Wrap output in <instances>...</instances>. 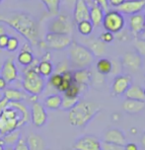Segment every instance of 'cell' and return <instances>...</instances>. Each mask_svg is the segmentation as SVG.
Here are the masks:
<instances>
[{"label": "cell", "mask_w": 145, "mask_h": 150, "mask_svg": "<svg viewBox=\"0 0 145 150\" xmlns=\"http://www.w3.org/2000/svg\"><path fill=\"white\" fill-rule=\"evenodd\" d=\"M0 22L7 24L24 37L31 45L40 44L39 24L36 18L26 12H11L0 15Z\"/></svg>", "instance_id": "obj_1"}, {"label": "cell", "mask_w": 145, "mask_h": 150, "mask_svg": "<svg viewBox=\"0 0 145 150\" xmlns=\"http://www.w3.org/2000/svg\"><path fill=\"white\" fill-rule=\"evenodd\" d=\"M31 122V112L23 102L9 103L0 116V134L2 136Z\"/></svg>", "instance_id": "obj_2"}, {"label": "cell", "mask_w": 145, "mask_h": 150, "mask_svg": "<svg viewBox=\"0 0 145 150\" xmlns=\"http://www.w3.org/2000/svg\"><path fill=\"white\" fill-rule=\"evenodd\" d=\"M100 110V106L95 102L80 100L69 111L68 120L73 127H84L97 116Z\"/></svg>", "instance_id": "obj_3"}, {"label": "cell", "mask_w": 145, "mask_h": 150, "mask_svg": "<svg viewBox=\"0 0 145 150\" xmlns=\"http://www.w3.org/2000/svg\"><path fill=\"white\" fill-rule=\"evenodd\" d=\"M40 60L35 58L30 65L25 67L23 71L22 85L27 94L31 96H37L44 92L45 88V79L37 72V65Z\"/></svg>", "instance_id": "obj_4"}, {"label": "cell", "mask_w": 145, "mask_h": 150, "mask_svg": "<svg viewBox=\"0 0 145 150\" xmlns=\"http://www.w3.org/2000/svg\"><path fill=\"white\" fill-rule=\"evenodd\" d=\"M68 58L72 67L76 69L89 68L94 61V55L85 45L72 42L68 47Z\"/></svg>", "instance_id": "obj_5"}, {"label": "cell", "mask_w": 145, "mask_h": 150, "mask_svg": "<svg viewBox=\"0 0 145 150\" xmlns=\"http://www.w3.org/2000/svg\"><path fill=\"white\" fill-rule=\"evenodd\" d=\"M102 24L107 32L117 34L124 28L125 20L123 15L120 14L117 10H110L105 13Z\"/></svg>", "instance_id": "obj_6"}, {"label": "cell", "mask_w": 145, "mask_h": 150, "mask_svg": "<svg viewBox=\"0 0 145 150\" xmlns=\"http://www.w3.org/2000/svg\"><path fill=\"white\" fill-rule=\"evenodd\" d=\"M48 33H54L60 35H68L71 36L73 31L72 23L67 16L65 15H57L53 18L47 25Z\"/></svg>", "instance_id": "obj_7"}, {"label": "cell", "mask_w": 145, "mask_h": 150, "mask_svg": "<svg viewBox=\"0 0 145 150\" xmlns=\"http://www.w3.org/2000/svg\"><path fill=\"white\" fill-rule=\"evenodd\" d=\"M72 38L68 35H60L54 33H47L45 38V44L47 49L54 50H63L70 47Z\"/></svg>", "instance_id": "obj_8"}, {"label": "cell", "mask_w": 145, "mask_h": 150, "mask_svg": "<svg viewBox=\"0 0 145 150\" xmlns=\"http://www.w3.org/2000/svg\"><path fill=\"white\" fill-rule=\"evenodd\" d=\"M74 150H102L101 141L95 135L86 134L77 139L73 144Z\"/></svg>", "instance_id": "obj_9"}, {"label": "cell", "mask_w": 145, "mask_h": 150, "mask_svg": "<svg viewBox=\"0 0 145 150\" xmlns=\"http://www.w3.org/2000/svg\"><path fill=\"white\" fill-rule=\"evenodd\" d=\"M31 122L37 127H42L47 122V112L45 108L40 102H34L31 109Z\"/></svg>", "instance_id": "obj_10"}, {"label": "cell", "mask_w": 145, "mask_h": 150, "mask_svg": "<svg viewBox=\"0 0 145 150\" xmlns=\"http://www.w3.org/2000/svg\"><path fill=\"white\" fill-rule=\"evenodd\" d=\"M132 85V78L128 74H120L115 77L112 84V93L114 96L124 95L127 90Z\"/></svg>", "instance_id": "obj_11"}, {"label": "cell", "mask_w": 145, "mask_h": 150, "mask_svg": "<svg viewBox=\"0 0 145 150\" xmlns=\"http://www.w3.org/2000/svg\"><path fill=\"white\" fill-rule=\"evenodd\" d=\"M145 10V0H125L117 7V11L124 15H135Z\"/></svg>", "instance_id": "obj_12"}, {"label": "cell", "mask_w": 145, "mask_h": 150, "mask_svg": "<svg viewBox=\"0 0 145 150\" xmlns=\"http://www.w3.org/2000/svg\"><path fill=\"white\" fill-rule=\"evenodd\" d=\"M120 62H122V67H124L129 71L136 72L142 66V57L137 52H129L123 54Z\"/></svg>", "instance_id": "obj_13"}, {"label": "cell", "mask_w": 145, "mask_h": 150, "mask_svg": "<svg viewBox=\"0 0 145 150\" xmlns=\"http://www.w3.org/2000/svg\"><path fill=\"white\" fill-rule=\"evenodd\" d=\"M1 76L7 83L14 82L18 78V69L16 67L15 62L12 57L7 58L4 61L1 68Z\"/></svg>", "instance_id": "obj_14"}, {"label": "cell", "mask_w": 145, "mask_h": 150, "mask_svg": "<svg viewBox=\"0 0 145 150\" xmlns=\"http://www.w3.org/2000/svg\"><path fill=\"white\" fill-rule=\"evenodd\" d=\"M73 18L76 23L87 21L90 18V8L85 0H77L74 5Z\"/></svg>", "instance_id": "obj_15"}, {"label": "cell", "mask_w": 145, "mask_h": 150, "mask_svg": "<svg viewBox=\"0 0 145 150\" xmlns=\"http://www.w3.org/2000/svg\"><path fill=\"white\" fill-rule=\"evenodd\" d=\"M103 141L117 144V145L120 146H124L127 144V137H125L124 133L119 128H111V129L106 131Z\"/></svg>", "instance_id": "obj_16"}, {"label": "cell", "mask_w": 145, "mask_h": 150, "mask_svg": "<svg viewBox=\"0 0 145 150\" xmlns=\"http://www.w3.org/2000/svg\"><path fill=\"white\" fill-rule=\"evenodd\" d=\"M72 75H73V82L80 86L87 87L92 82L93 75L89 68L76 69L74 72H72Z\"/></svg>", "instance_id": "obj_17"}, {"label": "cell", "mask_w": 145, "mask_h": 150, "mask_svg": "<svg viewBox=\"0 0 145 150\" xmlns=\"http://www.w3.org/2000/svg\"><path fill=\"white\" fill-rule=\"evenodd\" d=\"M145 26L144 14L138 13L135 15H131L129 17V29L134 36H138L143 33Z\"/></svg>", "instance_id": "obj_18"}, {"label": "cell", "mask_w": 145, "mask_h": 150, "mask_svg": "<svg viewBox=\"0 0 145 150\" xmlns=\"http://www.w3.org/2000/svg\"><path fill=\"white\" fill-rule=\"evenodd\" d=\"M25 139L29 150H47L45 138L39 133L31 132Z\"/></svg>", "instance_id": "obj_19"}, {"label": "cell", "mask_w": 145, "mask_h": 150, "mask_svg": "<svg viewBox=\"0 0 145 150\" xmlns=\"http://www.w3.org/2000/svg\"><path fill=\"white\" fill-rule=\"evenodd\" d=\"M122 109L125 112L129 115H136L138 112H141L145 109V101L125 99L122 103Z\"/></svg>", "instance_id": "obj_20"}, {"label": "cell", "mask_w": 145, "mask_h": 150, "mask_svg": "<svg viewBox=\"0 0 145 150\" xmlns=\"http://www.w3.org/2000/svg\"><path fill=\"white\" fill-rule=\"evenodd\" d=\"M28 97V94L25 91H21L15 88H6L3 93V98H5L9 103L14 102H23Z\"/></svg>", "instance_id": "obj_21"}, {"label": "cell", "mask_w": 145, "mask_h": 150, "mask_svg": "<svg viewBox=\"0 0 145 150\" xmlns=\"http://www.w3.org/2000/svg\"><path fill=\"white\" fill-rule=\"evenodd\" d=\"M86 45H83L93 53L94 56H102L104 55L106 47L103 42H101L99 39H89L85 41Z\"/></svg>", "instance_id": "obj_22"}, {"label": "cell", "mask_w": 145, "mask_h": 150, "mask_svg": "<svg viewBox=\"0 0 145 150\" xmlns=\"http://www.w3.org/2000/svg\"><path fill=\"white\" fill-rule=\"evenodd\" d=\"M105 11L102 8L93 2L92 7L90 8V18L89 21L92 23L94 27H99L103 22V18L105 15Z\"/></svg>", "instance_id": "obj_23"}, {"label": "cell", "mask_w": 145, "mask_h": 150, "mask_svg": "<svg viewBox=\"0 0 145 150\" xmlns=\"http://www.w3.org/2000/svg\"><path fill=\"white\" fill-rule=\"evenodd\" d=\"M61 102H62V96L59 94H52V95L47 96L44 101V107L48 110H55L60 109Z\"/></svg>", "instance_id": "obj_24"}, {"label": "cell", "mask_w": 145, "mask_h": 150, "mask_svg": "<svg viewBox=\"0 0 145 150\" xmlns=\"http://www.w3.org/2000/svg\"><path fill=\"white\" fill-rule=\"evenodd\" d=\"M127 99L129 100H137V101H145L143 89L138 85H131L124 93Z\"/></svg>", "instance_id": "obj_25"}, {"label": "cell", "mask_w": 145, "mask_h": 150, "mask_svg": "<svg viewBox=\"0 0 145 150\" xmlns=\"http://www.w3.org/2000/svg\"><path fill=\"white\" fill-rule=\"evenodd\" d=\"M112 60H110L109 58H101L96 63L97 72L101 75L110 74L112 72Z\"/></svg>", "instance_id": "obj_26"}, {"label": "cell", "mask_w": 145, "mask_h": 150, "mask_svg": "<svg viewBox=\"0 0 145 150\" xmlns=\"http://www.w3.org/2000/svg\"><path fill=\"white\" fill-rule=\"evenodd\" d=\"M21 138V130L16 129L11 132L6 133L5 135L2 136V140L5 146H12L14 147L15 144L18 142L19 139Z\"/></svg>", "instance_id": "obj_27"}, {"label": "cell", "mask_w": 145, "mask_h": 150, "mask_svg": "<svg viewBox=\"0 0 145 150\" xmlns=\"http://www.w3.org/2000/svg\"><path fill=\"white\" fill-rule=\"evenodd\" d=\"M53 64L50 61L47 60H41L39 62L37 65V72L40 73V75H42L44 78L45 77H50V75L53 73Z\"/></svg>", "instance_id": "obj_28"}, {"label": "cell", "mask_w": 145, "mask_h": 150, "mask_svg": "<svg viewBox=\"0 0 145 150\" xmlns=\"http://www.w3.org/2000/svg\"><path fill=\"white\" fill-rule=\"evenodd\" d=\"M61 76H62V82H61L60 86L57 88V91L60 93H64L73 83V75H72V71L67 70L61 74Z\"/></svg>", "instance_id": "obj_29"}, {"label": "cell", "mask_w": 145, "mask_h": 150, "mask_svg": "<svg viewBox=\"0 0 145 150\" xmlns=\"http://www.w3.org/2000/svg\"><path fill=\"white\" fill-rule=\"evenodd\" d=\"M86 88L87 87L80 86V85L73 82L70 85V87L63 93V96L64 97H67V98H79L80 94H81L83 92V90L86 89Z\"/></svg>", "instance_id": "obj_30"}, {"label": "cell", "mask_w": 145, "mask_h": 150, "mask_svg": "<svg viewBox=\"0 0 145 150\" xmlns=\"http://www.w3.org/2000/svg\"><path fill=\"white\" fill-rule=\"evenodd\" d=\"M45 6L47 7V12L50 15L57 16L58 12H59L60 7V0H42Z\"/></svg>", "instance_id": "obj_31"}, {"label": "cell", "mask_w": 145, "mask_h": 150, "mask_svg": "<svg viewBox=\"0 0 145 150\" xmlns=\"http://www.w3.org/2000/svg\"><path fill=\"white\" fill-rule=\"evenodd\" d=\"M34 59H35V57H34L33 52H21L20 50V52H19V54L17 56L18 62L22 66H25V67L30 65L34 61Z\"/></svg>", "instance_id": "obj_32"}, {"label": "cell", "mask_w": 145, "mask_h": 150, "mask_svg": "<svg viewBox=\"0 0 145 150\" xmlns=\"http://www.w3.org/2000/svg\"><path fill=\"white\" fill-rule=\"evenodd\" d=\"M94 29V26L92 25V23L89 20L87 21H82V22L77 23V30L82 36L88 37L92 34Z\"/></svg>", "instance_id": "obj_33"}, {"label": "cell", "mask_w": 145, "mask_h": 150, "mask_svg": "<svg viewBox=\"0 0 145 150\" xmlns=\"http://www.w3.org/2000/svg\"><path fill=\"white\" fill-rule=\"evenodd\" d=\"M79 101H80L79 98H67V97L62 96V102H61L60 109L63 110V111L69 112Z\"/></svg>", "instance_id": "obj_34"}, {"label": "cell", "mask_w": 145, "mask_h": 150, "mask_svg": "<svg viewBox=\"0 0 145 150\" xmlns=\"http://www.w3.org/2000/svg\"><path fill=\"white\" fill-rule=\"evenodd\" d=\"M48 82L52 87H54L57 90V88L60 86L61 82H62V76H61V74L58 73H52L48 77Z\"/></svg>", "instance_id": "obj_35"}, {"label": "cell", "mask_w": 145, "mask_h": 150, "mask_svg": "<svg viewBox=\"0 0 145 150\" xmlns=\"http://www.w3.org/2000/svg\"><path fill=\"white\" fill-rule=\"evenodd\" d=\"M19 49V40L16 37H9L6 50L10 52H14Z\"/></svg>", "instance_id": "obj_36"}, {"label": "cell", "mask_w": 145, "mask_h": 150, "mask_svg": "<svg viewBox=\"0 0 145 150\" xmlns=\"http://www.w3.org/2000/svg\"><path fill=\"white\" fill-rule=\"evenodd\" d=\"M134 47L139 55H145V40H136L134 42Z\"/></svg>", "instance_id": "obj_37"}, {"label": "cell", "mask_w": 145, "mask_h": 150, "mask_svg": "<svg viewBox=\"0 0 145 150\" xmlns=\"http://www.w3.org/2000/svg\"><path fill=\"white\" fill-rule=\"evenodd\" d=\"M101 148L102 150H124L123 146L109 143V142H105V141H101Z\"/></svg>", "instance_id": "obj_38"}, {"label": "cell", "mask_w": 145, "mask_h": 150, "mask_svg": "<svg viewBox=\"0 0 145 150\" xmlns=\"http://www.w3.org/2000/svg\"><path fill=\"white\" fill-rule=\"evenodd\" d=\"M115 37H114V34L110 33V32H104V33L101 34L100 36V41L103 42L104 44H110V42H112V41H114Z\"/></svg>", "instance_id": "obj_39"}, {"label": "cell", "mask_w": 145, "mask_h": 150, "mask_svg": "<svg viewBox=\"0 0 145 150\" xmlns=\"http://www.w3.org/2000/svg\"><path fill=\"white\" fill-rule=\"evenodd\" d=\"M68 63L66 62V61H61L57 64V67H56V71L54 73H58V74H62L64 72H66L67 70H69L68 69Z\"/></svg>", "instance_id": "obj_40"}, {"label": "cell", "mask_w": 145, "mask_h": 150, "mask_svg": "<svg viewBox=\"0 0 145 150\" xmlns=\"http://www.w3.org/2000/svg\"><path fill=\"white\" fill-rule=\"evenodd\" d=\"M14 150H29V147L27 145L26 139L21 137L19 139V141L15 144Z\"/></svg>", "instance_id": "obj_41"}, {"label": "cell", "mask_w": 145, "mask_h": 150, "mask_svg": "<svg viewBox=\"0 0 145 150\" xmlns=\"http://www.w3.org/2000/svg\"><path fill=\"white\" fill-rule=\"evenodd\" d=\"M94 3H96L97 5H99L104 11H108L109 9V3H108V0H93Z\"/></svg>", "instance_id": "obj_42"}, {"label": "cell", "mask_w": 145, "mask_h": 150, "mask_svg": "<svg viewBox=\"0 0 145 150\" xmlns=\"http://www.w3.org/2000/svg\"><path fill=\"white\" fill-rule=\"evenodd\" d=\"M8 40H9V36L7 34L0 37V50H6Z\"/></svg>", "instance_id": "obj_43"}, {"label": "cell", "mask_w": 145, "mask_h": 150, "mask_svg": "<svg viewBox=\"0 0 145 150\" xmlns=\"http://www.w3.org/2000/svg\"><path fill=\"white\" fill-rule=\"evenodd\" d=\"M125 0H108V3H109V6H112V7H120Z\"/></svg>", "instance_id": "obj_44"}, {"label": "cell", "mask_w": 145, "mask_h": 150, "mask_svg": "<svg viewBox=\"0 0 145 150\" xmlns=\"http://www.w3.org/2000/svg\"><path fill=\"white\" fill-rule=\"evenodd\" d=\"M8 104H9V102H8L5 98L2 97L1 99H0V116H1V114L3 112L5 108L8 106Z\"/></svg>", "instance_id": "obj_45"}, {"label": "cell", "mask_w": 145, "mask_h": 150, "mask_svg": "<svg viewBox=\"0 0 145 150\" xmlns=\"http://www.w3.org/2000/svg\"><path fill=\"white\" fill-rule=\"evenodd\" d=\"M124 150H138V146L136 145L135 143L133 142H129V143H127L124 146H123Z\"/></svg>", "instance_id": "obj_46"}, {"label": "cell", "mask_w": 145, "mask_h": 150, "mask_svg": "<svg viewBox=\"0 0 145 150\" xmlns=\"http://www.w3.org/2000/svg\"><path fill=\"white\" fill-rule=\"evenodd\" d=\"M21 52H32V45L29 44V42H26L22 45L21 47Z\"/></svg>", "instance_id": "obj_47"}, {"label": "cell", "mask_w": 145, "mask_h": 150, "mask_svg": "<svg viewBox=\"0 0 145 150\" xmlns=\"http://www.w3.org/2000/svg\"><path fill=\"white\" fill-rule=\"evenodd\" d=\"M7 86V82L5 81V79L2 76H0V91L5 90Z\"/></svg>", "instance_id": "obj_48"}, {"label": "cell", "mask_w": 145, "mask_h": 150, "mask_svg": "<svg viewBox=\"0 0 145 150\" xmlns=\"http://www.w3.org/2000/svg\"><path fill=\"white\" fill-rule=\"evenodd\" d=\"M77 0H64V2H65L66 6L69 7V8H73L75 3H76Z\"/></svg>", "instance_id": "obj_49"}, {"label": "cell", "mask_w": 145, "mask_h": 150, "mask_svg": "<svg viewBox=\"0 0 145 150\" xmlns=\"http://www.w3.org/2000/svg\"><path fill=\"white\" fill-rule=\"evenodd\" d=\"M42 60H47V61H50V52H47L44 54V56H42Z\"/></svg>", "instance_id": "obj_50"}, {"label": "cell", "mask_w": 145, "mask_h": 150, "mask_svg": "<svg viewBox=\"0 0 145 150\" xmlns=\"http://www.w3.org/2000/svg\"><path fill=\"white\" fill-rule=\"evenodd\" d=\"M3 35H6V29L3 25H0V37Z\"/></svg>", "instance_id": "obj_51"}, {"label": "cell", "mask_w": 145, "mask_h": 150, "mask_svg": "<svg viewBox=\"0 0 145 150\" xmlns=\"http://www.w3.org/2000/svg\"><path fill=\"white\" fill-rule=\"evenodd\" d=\"M141 144L145 147V132L141 136Z\"/></svg>", "instance_id": "obj_52"}, {"label": "cell", "mask_w": 145, "mask_h": 150, "mask_svg": "<svg viewBox=\"0 0 145 150\" xmlns=\"http://www.w3.org/2000/svg\"><path fill=\"white\" fill-rule=\"evenodd\" d=\"M5 150H14V147H12V146H5Z\"/></svg>", "instance_id": "obj_53"}, {"label": "cell", "mask_w": 145, "mask_h": 150, "mask_svg": "<svg viewBox=\"0 0 145 150\" xmlns=\"http://www.w3.org/2000/svg\"><path fill=\"white\" fill-rule=\"evenodd\" d=\"M0 150H5V145H4V143H0Z\"/></svg>", "instance_id": "obj_54"}, {"label": "cell", "mask_w": 145, "mask_h": 150, "mask_svg": "<svg viewBox=\"0 0 145 150\" xmlns=\"http://www.w3.org/2000/svg\"><path fill=\"white\" fill-rule=\"evenodd\" d=\"M144 17H145V13H144ZM141 35H142V39L145 40V26H144V31H143V33H142Z\"/></svg>", "instance_id": "obj_55"}, {"label": "cell", "mask_w": 145, "mask_h": 150, "mask_svg": "<svg viewBox=\"0 0 145 150\" xmlns=\"http://www.w3.org/2000/svg\"><path fill=\"white\" fill-rule=\"evenodd\" d=\"M0 143H3V140H2V137L0 138Z\"/></svg>", "instance_id": "obj_56"}, {"label": "cell", "mask_w": 145, "mask_h": 150, "mask_svg": "<svg viewBox=\"0 0 145 150\" xmlns=\"http://www.w3.org/2000/svg\"><path fill=\"white\" fill-rule=\"evenodd\" d=\"M143 93H144V98H145V88L143 89Z\"/></svg>", "instance_id": "obj_57"}, {"label": "cell", "mask_w": 145, "mask_h": 150, "mask_svg": "<svg viewBox=\"0 0 145 150\" xmlns=\"http://www.w3.org/2000/svg\"><path fill=\"white\" fill-rule=\"evenodd\" d=\"M1 1H2V0H0V2H1Z\"/></svg>", "instance_id": "obj_58"}]
</instances>
